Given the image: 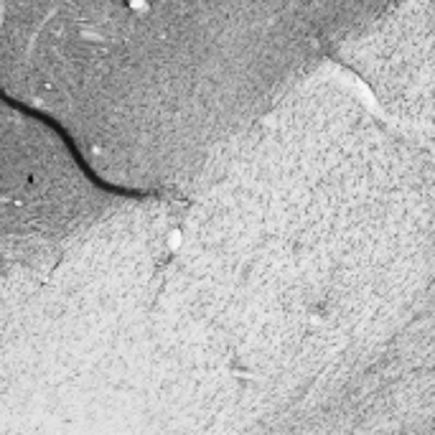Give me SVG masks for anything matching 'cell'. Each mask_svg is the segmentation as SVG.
Returning <instances> with one entry per match:
<instances>
[{
	"instance_id": "6da1fadb",
	"label": "cell",
	"mask_w": 435,
	"mask_h": 435,
	"mask_svg": "<svg viewBox=\"0 0 435 435\" xmlns=\"http://www.w3.org/2000/svg\"><path fill=\"white\" fill-rule=\"evenodd\" d=\"M181 242H183V232L181 229H171L168 232V237H166V245H168V250L176 252L178 247H181Z\"/></svg>"
},
{
	"instance_id": "7a4b0ae2",
	"label": "cell",
	"mask_w": 435,
	"mask_h": 435,
	"mask_svg": "<svg viewBox=\"0 0 435 435\" xmlns=\"http://www.w3.org/2000/svg\"><path fill=\"white\" fill-rule=\"evenodd\" d=\"M128 3V8H130L132 13H137V15H145L148 10H150V3L148 0H125Z\"/></svg>"
}]
</instances>
